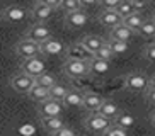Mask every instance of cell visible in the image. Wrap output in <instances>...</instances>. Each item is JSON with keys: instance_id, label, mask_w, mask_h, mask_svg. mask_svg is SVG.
Returning a JSON list of instances; mask_svg holds the SVG:
<instances>
[{"instance_id": "e575fe53", "label": "cell", "mask_w": 155, "mask_h": 136, "mask_svg": "<svg viewBox=\"0 0 155 136\" xmlns=\"http://www.w3.org/2000/svg\"><path fill=\"white\" fill-rule=\"evenodd\" d=\"M147 60H150V61H155V43H150V44H147L145 51H143Z\"/></svg>"}, {"instance_id": "9c48e42d", "label": "cell", "mask_w": 155, "mask_h": 136, "mask_svg": "<svg viewBox=\"0 0 155 136\" xmlns=\"http://www.w3.org/2000/svg\"><path fill=\"white\" fill-rule=\"evenodd\" d=\"M26 15H28V10L21 5H9L2 9V19L7 22H21L26 19Z\"/></svg>"}, {"instance_id": "4316f807", "label": "cell", "mask_w": 155, "mask_h": 136, "mask_svg": "<svg viewBox=\"0 0 155 136\" xmlns=\"http://www.w3.org/2000/svg\"><path fill=\"white\" fill-rule=\"evenodd\" d=\"M34 85H39V87H45V89H51L53 85H56V77L51 75V73H43L39 77L34 78Z\"/></svg>"}, {"instance_id": "d4e9b609", "label": "cell", "mask_w": 155, "mask_h": 136, "mask_svg": "<svg viewBox=\"0 0 155 136\" xmlns=\"http://www.w3.org/2000/svg\"><path fill=\"white\" fill-rule=\"evenodd\" d=\"M138 34L143 36V37H147V39L155 37V21L153 19H147V21H143L141 27L138 29Z\"/></svg>"}, {"instance_id": "603a6c76", "label": "cell", "mask_w": 155, "mask_h": 136, "mask_svg": "<svg viewBox=\"0 0 155 136\" xmlns=\"http://www.w3.org/2000/svg\"><path fill=\"white\" fill-rule=\"evenodd\" d=\"M28 97L31 100H36V102H45V100L50 99V89H45V87L34 85L31 90L28 92Z\"/></svg>"}, {"instance_id": "5b68a950", "label": "cell", "mask_w": 155, "mask_h": 136, "mask_svg": "<svg viewBox=\"0 0 155 136\" xmlns=\"http://www.w3.org/2000/svg\"><path fill=\"white\" fill-rule=\"evenodd\" d=\"M63 107L65 105L60 100L48 99L39 105V116L41 118H60V114L63 112Z\"/></svg>"}, {"instance_id": "d590c367", "label": "cell", "mask_w": 155, "mask_h": 136, "mask_svg": "<svg viewBox=\"0 0 155 136\" xmlns=\"http://www.w3.org/2000/svg\"><path fill=\"white\" fill-rule=\"evenodd\" d=\"M53 136H77V134H75V131H73L72 128L65 126V128H61L60 131H56Z\"/></svg>"}, {"instance_id": "5bb4252c", "label": "cell", "mask_w": 155, "mask_h": 136, "mask_svg": "<svg viewBox=\"0 0 155 136\" xmlns=\"http://www.w3.org/2000/svg\"><path fill=\"white\" fill-rule=\"evenodd\" d=\"M119 112H121V111H119L118 104H116V102H113V100H102V104H101L99 111H97V114H99V116H102V118H106V119H109L111 122L116 119V116H118Z\"/></svg>"}, {"instance_id": "8fae6325", "label": "cell", "mask_w": 155, "mask_h": 136, "mask_svg": "<svg viewBox=\"0 0 155 136\" xmlns=\"http://www.w3.org/2000/svg\"><path fill=\"white\" fill-rule=\"evenodd\" d=\"M89 21V15H87L85 10H77V12L72 14H65V24L70 27V29H80L84 27Z\"/></svg>"}, {"instance_id": "d6986e66", "label": "cell", "mask_w": 155, "mask_h": 136, "mask_svg": "<svg viewBox=\"0 0 155 136\" xmlns=\"http://www.w3.org/2000/svg\"><path fill=\"white\" fill-rule=\"evenodd\" d=\"M133 36V32L128 29V27H124L123 24H119V26L113 27L109 32V41H121V43H126L130 37Z\"/></svg>"}, {"instance_id": "4dcf8cb0", "label": "cell", "mask_w": 155, "mask_h": 136, "mask_svg": "<svg viewBox=\"0 0 155 136\" xmlns=\"http://www.w3.org/2000/svg\"><path fill=\"white\" fill-rule=\"evenodd\" d=\"M111 46V50H113V54H123L128 51V43H121V41H107Z\"/></svg>"}, {"instance_id": "4fadbf2b", "label": "cell", "mask_w": 155, "mask_h": 136, "mask_svg": "<svg viewBox=\"0 0 155 136\" xmlns=\"http://www.w3.org/2000/svg\"><path fill=\"white\" fill-rule=\"evenodd\" d=\"M97 21H99V24H102L104 27H111V29L119 26V24H123V19L119 17L114 10H101V12L97 14Z\"/></svg>"}, {"instance_id": "7c38bea8", "label": "cell", "mask_w": 155, "mask_h": 136, "mask_svg": "<svg viewBox=\"0 0 155 136\" xmlns=\"http://www.w3.org/2000/svg\"><path fill=\"white\" fill-rule=\"evenodd\" d=\"M22 73L29 75L31 78H36V77H39V75L45 73V63H43L39 58L26 60L22 63Z\"/></svg>"}, {"instance_id": "d6a6232c", "label": "cell", "mask_w": 155, "mask_h": 136, "mask_svg": "<svg viewBox=\"0 0 155 136\" xmlns=\"http://www.w3.org/2000/svg\"><path fill=\"white\" fill-rule=\"evenodd\" d=\"M102 136H126V131L121 129V128H118V126H114V124H111L109 129H107Z\"/></svg>"}, {"instance_id": "8d00e7d4", "label": "cell", "mask_w": 155, "mask_h": 136, "mask_svg": "<svg viewBox=\"0 0 155 136\" xmlns=\"http://www.w3.org/2000/svg\"><path fill=\"white\" fill-rule=\"evenodd\" d=\"M147 100H148L152 105H155V90L153 89H148V92H147Z\"/></svg>"}, {"instance_id": "ab89813d", "label": "cell", "mask_w": 155, "mask_h": 136, "mask_svg": "<svg viewBox=\"0 0 155 136\" xmlns=\"http://www.w3.org/2000/svg\"><path fill=\"white\" fill-rule=\"evenodd\" d=\"M152 19H153V21H155V12H153V17H152Z\"/></svg>"}, {"instance_id": "30bf717a", "label": "cell", "mask_w": 155, "mask_h": 136, "mask_svg": "<svg viewBox=\"0 0 155 136\" xmlns=\"http://www.w3.org/2000/svg\"><path fill=\"white\" fill-rule=\"evenodd\" d=\"M67 60H73V61H91L92 54L84 48L80 43H75V44H70L67 48Z\"/></svg>"}, {"instance_id": "6da1fadb", "label": "cell", "mask_w": 155, "mask_h": 136, "mask_svg": "<svg viewBox=\"0 0 155 136\" xmlns=\"http://www.w3.org/2000/svg\"><path fill=\"white\" fill-rule=\"evenodd\" d=\"M111 124H113V122H111L109 119L99 116L97 112L91 114V116L85 119V128L91 133H96V134H104V133L109 129Z\"/></svg>"}, {"instance_id": "836d02e7", "label": "cell", "mask_w": 155, "mask_h": 136, "mask_svg": "<svg viewBox=\"0 0 155 136\" xmlns=\"http://www.w3.org/2000/svg\"><path fill=\"white\" fill-rule=\"evenodd\" d=\"M130 4H131V7H133V12H135V14H140L143 9H147L148 2H140V0H130Z\"/></svg>"}, {"instance_id": "44dd1931", "label": "cell", "mask_w": 155, "mask_h": 136, "mask_svg": "<svg viewBox=\"0 0 155 136\" xmlns=\"http://www.w3.org/2000/svg\"><path fill=\"white\" fill-rule=\"evenodd\" d=\"M41 124L45 128V131L51 133V134H55L61 128H65V122L61 118H41Z\"/></svg>"}, {"instance_id": "83f0119b", "label": "cell", "mask_w": 155, "mask_h": 136, "mask_svg": "<svg viewBox=\"0 0 155 136\" xmlns=\"http://www.w3.org/2000/svg\"><path fill=\"white\" fill-rule=\"evenodd\" d=\"M94 58H99V60H104V61H111V60L114 58L113 54V50H111V46L107 41H104V44L99 48V51H97L96 54H94Z\"/></svg>"}, {"instance_id": "f35d334b", "label": "cell", "mask_w": 155, "mask_h": 136, "mask_svg": "<svg viewBox=\"0 0 155 136\" xmlns=\"http://www.w3.org/2000/svg\"><path fill=\"white\" fill-rule=\"evenodd\" d=\"M150 121H152V124H153V126H155V111H153V112H152V116H150Z\"/></svg>"}, {"instance_id": "3957f363", "label": "cell", "mask_w": 155, "mask_h": 136, "mask_svg": "<svg viewBox=\"0 0 155 136\" xmlns=\"http://www.w3.org/2000/svg\"><path fill=\"white\" fill-rule=\"evenodd\" d=\"M50 37H51V31L48 29V26H45V24H34V26L26 32V37H24V39L32 41V43H36V44H41V43L48 41Z\"/></svg>"}, {"instance_id": "f1b7e54d", "label": "cell", "mask_w": 155, "mask_h": 136, "mask_svg": "<svg viewBox=\"0 0 155 136\" xmlns=\"http://www.w3.org/2000/svg\"><path fill=\"white\" fill-rule=\"evenodd\" d=\"M67 94H68V89L63 87V85H58V83L50 89V99H53V100H60V102H61Z\"/></svg>"}, {"instance_id": "277c9868", "label": "cell", "mask_w": 155, "mask_h": 136, "mask_svg": "<svg viewBox=\"0 0 155 136\" xmlns=\"http://www.w3.org/2000/svg\"><path fill=\"white\" fill-rule=\"evenodd\" d=\"M10 87L15 92H19V94H28L32 87H34V78H31L29 75L21 72L10 78Z\"/></svg>"}, {"instance_id": "7a4b0ae2", "label": "cell", "mask_w": 155, "mask_h": 136, "mask_svg": "<svg viewBox=\"0 0 155 136\" xmlns=\"http://www.w3.org/2000/svg\"><path fill=\"white\" fill-rule=\"evenodd\" d=\"M63 73L70 78H82L89 75V63L87 61H73L67 60L63 65Z\"/></svg>"}, {"instance_id": "7402d4cb", "label": "cell", "mask_w": 155, "mask_h": 136, "mask_svg": "<svg viewBox=\"0 0 155 136\" xmlns=\"http://www.w3.org/2000/svg\"><path fill=\"white\" fill-rule=\"evenodd\" d=\"M113 124L121 128V129H124V131H128V129H131L135 126V118L130 112H119L116 116V119L113 121Z\"/></svg>"}, {"instance_id": "2e32d148", "label": "cell", "mask_w": 155, "mask_h": 136, "mask_svg": "<svg viewBox=\"0 0 155 136\" xmlns=\"http://www.w3.org/2000/svg\"><path fill=\"white\" fill-rule=\"evenodd\" d=\"M101 104H102V97L97 94H94V92H87V94H84V104L82 107L87 109L91 114L97 112L101 107Z\"/></svg>"}, {"instance_id": "f546056e", "label": "cell", "mask_w": 155, "mask_h": 136, "mask_svg": "<svg viewBox=\"0 0 155 136\" xmlns=\"http://www.w3.org/2000/svg\"><path fill=\"white\" fill-rule=\"evenodd\" d=\"M114 12L118 14L121 19H126L128 15H131V14H135L133 12V7H131V4H130V0H121V4L116 7V10Z\"/></svg>"}, {"instance_id": "ac0fdd59", "label": "cell", "mask_w": 155, "mask_h": 136, "mask_svg": "<svg viewBox=\"0 0 155 136\" xmlns=\"http://www.w3.org/2000/svg\"><path fill=\"white\" fill-rule=\"evenodd\" d=\"M111 68V61H104V60H99V58H94L89 61V73L92 75H106L109 72Z\"/></svg>"}, {"instance_id": "9a60e30c", "label": "cell", "mask_w": 155, "mask_h": 136, "mask_svg": "<svg viewBox=\"0 0 155 136\" xmlns=\"http://www.w3.org/2000/svg\"><path fill=\"white\" fill-rule=\"evenodd\" d=\"M80 44H82L84 48H85V50L94 56V54L99 51L101 46L104 44V39L99 37V36H96V34H89V36H84L82 39H80Z\"/></svg>"}, {"instance_id": "74e56055", "label": "cell", "mask_w": 155, "mask_h": 136, "mask_svg": "<svg viewBox=\"0 0 155 136\" xmlns=\"http://www.w3.org/2000/svg\"><path fill=\"white\" fill-rule=\"evenodd\" d=\"M148 89H153V90H155V75L148 80Z\"/></svg>"}, {"instance_id": "ba28073f", "label": "cell", "mask_w": 155, "mask_h": 136, "mask_svg": "<svg viewBox=\"0 0 155 136\" xmlns=\"http://www.w3.org/2000/svg\"><path fill=\"white\" fill-rule=\"evenodd\" d=\"M53 12H55L53 9H50L48 5H45L41 0H38V2H34L32 7H31V19L36 24H43L45 21H48V19L53 15Z\"/></svg>"}, {"instance_id": "8992f818", "label": "cell", "mask_w": 155, "mask_h": 136, "mask_svg": "<svg viewBox=\"0 0 155 136\" xmlns=\"http://www.w3.org/2000/svg\"><path fill=\"white\" fill-rule=\"evenodd\" d=\"M124 87L131 92H143L148 87V78L143 73H130L124 78Z\"/></svg>"}, {"instance_id": "e0dca14e", "label": "cell", "mask_w": 155, "mask_h": 136, "mask_svg": "<svg viewBox=\"0 0 155 136\" xmlns=\"http://www.w3.org/2000/svg\"><path fill=\"white\" fill-rule=\"evenodd\" d=\"M61 51H63V44L55 37H50L48 41L39 44V53L43 54H60Z\"/></svg>"}, {"instance_id": "ffe728a7", "label": "cell", "mask_w": 155, "mask_h": 136, "mask_svg": "<svg viewBox=\"0 0 155 136\" xmlns=\"http://www.w3.org/2000/svg\"><path fill=\"white\" fill-rule=\"evenodd\" d=\"M61 104L67 105V107H82L84 94L78 90H68V94L65 95V99L61 100Z\"/></svg>"}, {"instance_id": "cb8c5ba5", "label": "cell", "mask_w": 155, "mask_h": 136, "mask_svg": "<svg viewBox=\"0 0 155 136\" xmlns=\"http://www.w3.org/2000/svg\"><path fill=\"white\" fill-rule=\"evenodd\" d=\"M145 19L141 17L140 14H131V15H128L126 19H123V26L128 27L131 32H138V29L141 27Z\"/></svg>"}, {"instance_id": "52a82bcc", "label": "cell", "mask_w": 155, "mask_h": 136, "mask_svg": "<svg viewBox=\"0 0 155 136\" xmlns=\"http://www.w3.org/2000/svg\"><path fill=\"white\" fill-rule=\"evenodd\" d=\"M15 53L24 60L38 58V54H39V44L32 43V41H28V39H22L15 44Z\"/></svg>"}, {"instance_id": "1f68e13d", "label": "cell", "mask_w": 155, "mask_h": 136, "mask_svg": "<svg viewBox=\"0 0 155 136\" xmlns=\"http://www.w3.org/2000/svg\"><path fill=\"white\" fill-rule=\"evenodd\" d=\"M119 4H121V0H102L97 5L101 7V10H116Z\"/></svg>"}, {"instance_id": "484cf974", "label": "cell", "mask_w": 155, "mask_h": 136, "mask_svg": "<svg viewBox=\"0 0 155 136\" xmlns=\"http://www.w3.org/2000/svg\"><path fill=\"white\" fill-rule=\"evenodd\" d=\"M58 9L63 10L65 14H72L77 10H82V4H80V0H61L58 4Z\"/></svg>"}]
</instances>
